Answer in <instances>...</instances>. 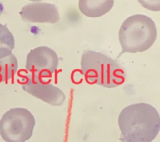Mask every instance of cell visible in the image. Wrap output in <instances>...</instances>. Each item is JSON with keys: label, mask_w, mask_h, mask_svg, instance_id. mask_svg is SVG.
<instances>
[{"label": "cell", "mask_w": 160, "mask_h": 142, "mask_svg": "<svg viewBox=\"0 0 160 142\" xmlns=\"http://www.w3.org/2000/svg\"><path fill=\"white\" fill-rule=\"evenodd\" d=\"M122 142H152L160 130V116L152 105L141 102L128 106L118 116Z\"/></svg>", "instance_id": "cell-1"}, {"label": "cell", "mask_w": 160, "mask_h": 142, "mask_svg": "<svg viewBox=\"0 0 160 142\" xmlns=\"http://www.w3.org/2000/svg\"><path fill=\"white\" fill-rule=\"evenodd\" d=\"M81 69L88 84L113 88L125 82V72L121 66L102 52L84 51L81 58Z\"/></svg>", "instance_id": "cell-2"}, {"label": "cell", "mask_w": 160, "mask_h": 142, "mask_svg": "<svg viewBox=\"0 0 160 142\" xmlns=\"http://www.w3.org/2000/svg\"><path fill=\"white\" fill-rule=\"evenodd\" d=\"M157 38L153 20L143 14H135L125 19L120 27L118 39L123 53L142 52L149 49Z\"/></svg>", "instance_id": "cell-3"}, {"label": "cell", "mask_w": 160, "mask_h": 142, "mask_svg": "<svg viewBox=\"0 0 160 142\" xmlns=\"http://www.w3.org/2000/svg\"><path fill=\"white\" fill-rule=\"evenodd\" d=\"M35 118L25 108H12L0 119V135L5 142H25L33 134Z\"/></svg>", "instance_id": "cell-4"}, {"label": "cell", "mask_w": 160, "mask_h": 142, "mask_svg": "<svg viewBox=\"0 0 160 142\" xmlns=\"http://www.w3.org/2000/svg\"><path fill=\"white\" fill-rule=\"evenodd\" d=\"M58 57L50 47L42 46L33 48L26 58V69L28 74L36 78L50 81L57 71Z\"/></svg>", "instance_id": "cell-5"}, {"label": "cell", "mask_w": 160, "mask_h": 142, "mask_svg": "<svg viewBox=\"0 0 160 142\" xmlns=\"http://www.w3.org/2000/svg\"><path fill=\"white\" fill-rule=\"evenodd\" d=\"M22 86L24 92L51 106L60 107L66 100L64 92L51 84L50 81L36 78L28 74Z\"/></svg>", "instance_id": "cell-6"}, {"label": "cell", "mask_w": 160, "mask_h": 142, "mask_svg": "<svg viewBox=\"0 0 160 142\" xmlns=\"http://www.w3.org/2000/svg\"><path fill=\"white\" fill-rule=\"evenodd\" d=\"M19 14L24 22L33 23H56L60 19L57 7L46 2H32L25 5Z\"/></svg>", "instance_id": "cell-7"}, {"label": "cell", "mask_w": 160, "mask_h": 142, "mask_svg": "<svg viewBox=\"0 0 160 142\" xmlns=\"http://www.w3.org/2000/svg\"><path fill=\"white\" fill-rule=\"evenodd\" d=\"M114 0H78V8L88 17H99L112 9Z\"/></svg>", "instance_id": "cell-8"}, {"label": "cell", "mask_w": 160, "mask_h": 142, "mask_svg": "<svg viewBox=\"0 0 160 142\" xmlns=\"http://www.w3.org/2000/svg\"><path fill=\"white\" fill-rule=\"evenodd\" d=\"M18 66V60L12 51L0 48V83L12 80L17 72Z\"/></svg>", "instance_id": "cell-9"}, {"label": "cell", "mask_w": 160, "mask_h": 142, "mask_svg": "<svg viewBox=\"0 0 160 142\" xmlns=\"http://www.w3.org/2000/svg\"><path fill=\"white\" fill-rule=\"evenodd\" d=\"M13 35L5 25L0 23V48H8L12 51L14 48Z\"/></svg>", "instance_id": "cell-10"}, {"label": "cell", "mask_w": 160, "mask_h": 142, "mask_svg": "<svg viewBox=\"0 0 160 142\" xmlns=\"http://www.w3.org/2000/svg\"><path fill=\"white\" fill-rule=\"evenodd\" d=\"M142 7L150 11L158 12L160 10V0H138Z\"/></svg>", "instance_id": "cell-11"}, {"label": "cell", "mask_w": 160, "mask_h": 142, "mask_svg": "<svg viewBox=\"0 0 160 142\" xmlns=\"http://www.w3.org/2000/svg\"><path fill=\"white\" fill-rule=\"evenodd\" d=\"M29 1H32V2H40L42 0H29Z\"/></svg>", "instance_id": "cell-12"}]
</instances>
